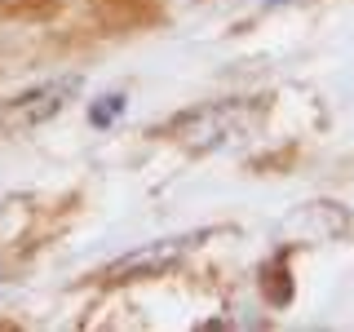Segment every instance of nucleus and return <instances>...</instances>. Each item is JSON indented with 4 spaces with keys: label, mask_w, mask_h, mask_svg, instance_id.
I'll return each mask as SVG.
<instances>
[{
    "label": "nucleus",
    "mask_w": 354,
    "mask_h": 332,
    "mask_svg": "<svg viewBox=\"0 0 354 332\" xmlns=\"http://www.w3.org/2000/svg\"><path fill=\"white\" fill-rule=\"evenodd\" d=\"M266 102L261 98H217L204 107H186L182 116H173L164 133L177 142H186L191 151H226L239 147L243 138H252Z\"/></svg>",
    "instance_id": "1"
},
{
    "label": "nucleus",
    "mask_w": 354,
    "mask_h": 332,
    "mask_svg": "<svg viewBox=\"0 0 354 332\" xmlns=\"http://www.w3.org/2000/svg\"><path fill=\"white\" fill-rule=\"evenodd\" d=\"M208 235L199 230V235H173V239H155L147 248L129 252V257H120L115 266H106V279L111 284H124V279H151V275H164L173 270V266H182V257L191 248H199Z\"/></svg>",
    "instance_id": "2"
},
{
    "label": "nucleus",
    "mask_w": 354,
    "mask_h": 332,
    "mask_svg": "<svg viewBox=\"0 0 354 332\" xmlns=\"http://www.w3.org/2000/svg\"><path fill=\"white\" fill-rule=\"evenodd\" d=\"M115 111H120V93H111V98H106V102H102V111H97V116H93V120H97V124H106V120H111V116H115Z\"/></svg>",
    "instance_id": "3"
}]
</instances>
